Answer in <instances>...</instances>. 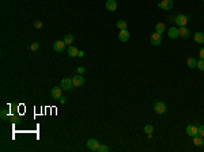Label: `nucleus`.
I'll use <instances>...</instances> for the list:
<instances>
[{
	"label": "nucleus",
	"instance_id": "obj_1",
	"mask_svg": "<svg viewBox=\"0 0 204 152\" xmlns=\"http://www.w3.org/2000/svg\"><path fill=\"white\" fill-rule=\"evenodd\" d=\"M189 22V16L185 15V14H178L177 16H174V23L178 26V27H183V26H186V23Z\"/></svg>",
	"mask_w": 204,
	"mask_h": 152
},
{
	"label": "nucleus",
	"instance_id": "obj_2",
	"mask_svg": "<svg viewBox=\"0 0 204 152\" xmlns=\"http://www.w3.org/2000/svg\"><path fill=\"white\" fill-rule=\"evenodd\" d=\"M154 110H155V113H157V114H165L167 109H166V105H165L163 102L157 100V102H155V105H154Z\"/></svg>",
	"mask_w": 204,
	"mask_h": 152
},
{
	"label": "nucleus",
	"instance_id": "obj_3",
	"mask_svg": "<svg viewBox=\"0 0 204 152\" xmlns=\"http://www.w3.org/2000/svg\"><path fill=\"white\" fill-rule=\"evenodd\" d=\"M65 45H67V44H65L64 41H55V42H53V45H52V48H53V50H55V52L60 53V52H64Z\"/></svg>",
	"mask_w": 204,
	"mask_h": 152
},
{
	"label": "nucleus",
	"instance_id": "obj_4",
	"mask_svg": "<svg viewBox=\"0 0 204 152\" xmlns=\"http://www.w3.org/2000/svg\"><path fill=\"white\" fill-rule=\"evenodd\" d=\"M150 40H151V44L154 46H157V45H159V44L162 42V34L161 33H152L151 34V37H150Z\"/></svg>",
	"mask_w": 204,
	"mask_h": 152
},
{
	"label": "nucleus",
	"instance_id": "obj_5",
	"mask_svg": "<svg viewBox=\"0 0 204 152\" xmlns=\"http://www.w3.org/2000/svg\"><path fill=\"white\" fill-rule=\"evenodd\" d=\"M99 141L95 140V139H90V140H87V148L91 149V151H98L99 149Z\"/></svg>",
	"mask_w": 204,
	"mask_h": 152
},
{
	"label": "nucleus",
	"instance_id": "obj_6",
	"mask_svg": "<svg viewBox=\"0 0 204 152\" xmlns=\"http://www.w3.org/2000/svg\"><path fill=\"white\" fill-rule=\"evenodd\" d=\"M186 134L191 137H195L196 134H199V126L197 125H188L186 126Z\"/></svg>",
	"mask_w": 204,
	"mask_h": 152
},
{
	"label": "nucleus",
	"instance_id": "obj_7",
	"mask_svg": "<svg viewBox=\"0 0 204 152\" xmlns=\"http://www.w3.org/2000/svg\"><path fill=\"white\" fill-rule=\"evenodd\" d=\"M174 6L173 0H162L161 3H158V7L162 10H171Z\"/></svg>",
	"mask_w": 204,
	"mask_h": 152
},
{
	"label": "nucleus",
	"instance_id": "obj_8",
	"mask_svg": "<svg viewBox=\"0 0 204 152\" xmlns=\"http://www.w3.org/2000/svg\"><path fill=\"white\" fill-rule=\"evenodd\" d=\"M129 31L127 30V29H124V30H120V33H118V40L121 41V42H127L128 40H129Z\"/></svg>",
	"mask_w": 204,
	"mask_h": 152
},
{
	"label": "nucleus",
	"instance_id": "obj_9",
	"mask_svg": "<svg viewBox=\"0 0 204 152\" xmlns=\"http://www.w3.org/2000/svg\"><path fill=\"white\" fill-rule=\"evenodd\" d=\"M72 87H74L72 79H63L61 80V88H63V90H65V91H69Z\"/></svg>",
	"mask_w": 204,
	"mask_h": 152
},
{
	"label": "nucleus",
	"instance_id": "obj_10",
	"mask_svg": "<svg viewBox=\"0 0 204 152\" xmlns=\"http://www.w3.org/2000/svg\"><path fill=\"white\" fill-rule=\"evenodd\" d=\"M72 83H74V87H81L84 84V77L81 75H76L72 77Z\"/></svg>",
	"mask_w": 204,
	"mask_h": 152
},
{
	"label": "nucleus",
	"instance_id": "obj_11",
	"mask_svg": "<svg viewBox=\"0 0 204 152\" xmlns=\"http://www.w3.org/2000/svg\"><path fill=\"white\" fill-rule=\"evenodd\" d=\"M50 94H52L53 99H60V98H61V94H63V88L61 87H53Z\"/></svg>",
	"mask_w": 204,
	"mask_h": 152
},
{
	"label": "nucleus",
	"instance_id": "obj_12",
	"mask_svg": "<svg viewBox=\"0 0 204 152\" xmlns=\"http://www.w3.org/2000/svg\"><path fill=\"white\" fill-rule=\"evenodd\" d=\"M106 10L108 11H116L117 10V1L116 0H108L106 1Z\"/></svg>",
	"mask_w": 204,
	"mask_h": 152
},
{
	"label": "nucleus",
	"instance_id": "obj_13",
	"mask_svg": "<svg viewBox=\"0 0 204 152\" xmlns=\"http://www.w3.org/2000/svg\"><path fill=\"white\" fill-rule=\"evenodd\" d=\"M167 35L171 38V40H174V38H178L180 37V31L177 27H170L169 29V33H167Z\"/></svg>",
	"mask_w": 204,
	"mask_h": 152
},
{
	"label": "nucleus",
	"instance_id": "obj_14",
	"mask_svg": "<svg viewBox=\"0 0 204 152\" xmlns=\"http://www.w3.org/2000/svg\"><path fill=\"white\" fill-rule=\"evenodd\" d=\"M178 31H180V37H183V38H188V37L191 35V31H189V29L186 27V26L180 27Z\"/></svg>",
	"mask_w": 204,
	"mask_h": 152
},
{
	"label": "nucleus",
	"instance_id": "obj_15",
	"mask_svg": "<svg viewBox=\"0 0 204 152\" xmlns=\"http://www.w3.org/2000/svg\"><path fill=\"white\" fill-rule=\"evenodd\" d=\"M67 52H68V56H69V57H76L78 53H79V50H78L74 45H69L68 46V49H67Z\"/></svg>",
	"mask_w": 204,
	"mask_h": 152
},
{
	"label": "nucleus",
	"instance_id": "obj_16",
	"mask_svg": "<svg viewBox=\"0 0 204 152\" xmlns=\"http://www.w3.org/2000/svg\"><path fill=\"white\" fill-rule=\"evenodd\" d=\"M193 144H195L196 147H201L204 144V137L199 136V134H196L195 137H193Z\"/></svg>",
	"mask_w": 204,
	"mask_h": 152
},
{
	"label": "nucleus",
	"instance_id": "obj_17",
	"mask_svg": "<svg viewBox=\"0 0 204 152\" xmlns=\"http://www.w3.org/2000/svg\"><path fill=\"white\" fill-rule=\"evenodd\" d=\"M193 38H195V41L197 44H204V33H195V35H193Z\"/></svg>",
	"mask_w": 204,
	"mask_h": 152
},
{
	"label": "nucleus",
	"instance_id": "obj_18",
	"mask_svg": "<svg viewBox=\"0 0 204 152\" xmlns=\"http://www.w3.org/2000/svg\"><path fill=\"white\" fill-rule=\"evenodd\" d=\"M63 41H64V42L67 44L68 46L72 45V44H74V35H72V34H65V35H64V40H63Z\"/></svg>",
	"mask_w": 204,
	"mask_h": 152
},
{
	"label": "nucleus",
	"instance_id": "obj_19",
	"mask_svg": "<svg viewBox=\"0 0 204 152\" xmlns=\"http://www.w3.org/2000/svg\"><path fill=\"white\" fill-rule=\"evenodd\" d=\"M186 64H188L189 68H196V67H197V61H196L193 57H188V60H186Z\"/></svg>",
	"mask_w": 204,
	"mask_h": 152
},
{
	"label": "nucleus",
	"instance_id": "obj_20",
	"mask_svg": "<svg viewBox=\"0 0 204 152\" xmlns=\"http://www.w3.org/2000/svg\"><path fill=\"white\" fill-rule=\"evenodd\" d=\"M116 26H117V29H120V30H124V29H127V22L120 19V21L116 22Z\"/></svg>",
	"mask_w": 204,
	"mask_h": 152
},
{
	"label": "nucleus",
	"instance_id": "obj_21",
	"mask_svg": "<svg viewBox=\"0 0 204 152\" xmlns=\"http://www.w3.org/2000/svg\"><path fill=\"white\" fill-rule=\"evenodd\" d=\"M166 30V27H165V24L163 23H157V26H155V31L157 33H163V31Z\"/></svg>",
	"mask_w": 204,
	"mask_h": 152
},
{
	"label": "nucleus",
	"instance_id": "obj_22",
	"mask_svg": "<svg viewBox=\"0 0 204 152\" xmlns=\"http://www.w3.org/2000/svg\"><path fill=\"white\" fill-rule=\"evenodd\" d=\"M0 117H1V120L3 121H7V120L10 118V114L7 110H1V113H0Z\"/></svg>",
	"mask_w": 204,
	"mask_h": 152
},
{
	"label": "nucleus",
	"instance_id": "obj_23",
	"mask_svg": "<svg viewBox=\"0 0 204 152\" xmlns=\"http://www.w3.org/2000/svg\"><path fill=\"white\" fill-rule=\"evenodd\" d=\"M144 132L147 134H151L152 132H154V126H152V125H147V126L144 128Z\"/></svg>",
	"mask_w": 204,
	"mask_h": 152
},
{
	"label": "nucleus",
	"instance_id": "obj_24",
	"mask_svg": "<svg viewBox=\"0 0 204 152\" xmlns=\"http://www.w3.org/2000/svg\"><path fill=\"white\" fill-rule=\"evenodd\" d=\"M196 68H199L200 71H203V72H204V60H201V58H200V61H197V67H196Z\"/></svg>",
	"mask_w": 204,
	"mask_h": 152
},
{
	"label": "nucleus",
	"instance_id": "obj_25",
	"mask_svg": "<svg viewBox=\"0 0 204 152\" xmlns=\"http://www.w3.org/2000/svg\"><path fill=\"white\" fill-rule=\"evenodd\" d=\"M108 149H109L108 145H105V144H101V145H99V149H98V151H99V152H108Z\"/></svg>",
	"mask_w": 204,
	"mask_h": 152
},
{
	"label": "nucleus",
	"instance_id": "obj_26",
	"mask_svg": "<svg viewBox=\"0 0 204 152\" xmlns=\"http://www.w3.org/2000/svg\"><path fill=\"white\" fill-rule=\"evenodd\" d=\"M199 136L204 137V125H200V126H199Z\"/></svg>",
	"mask_w": 204,
	"mask_h": 152
},
{
	"label": "nucleus",
	"instance_id": "obj_27",
	"mask_svg": "<svg viewBox=\"0 0 204 152\" xmlns=\"http://www.w3.org/2000/svg\"><path fill=\"white\" fill-rule=\"evenodd\" d=\"M37 49H38V44H37V42H34V44H31V45H30V50L35 52Z\"/></svg>",
	"mask_w": 204,
	"mask_h": 152
},
{
	"label": "nucleus",
	"instance_id": "obj_28",
	"mask_svg": "<svg viewBox=\"0 0 204 152\" xmlns=\"http://www.w3.org/2000/svg\"><path fill=\"white\" fill-rule=\"evenodd\" d=\"M34 27H35V29L42 27V22H41V21H35V22H34Z\"/></svg>",
	"mask_w": 204,
	"mask_h": 152
},
{
	"label": "nucleus",
	"instance_id": "obj_29",
	"mask_svg": "<svg viewBox=\"0 0 204 152\" xmlns=\"http://www.w3.org/2000/svg\"><path fill=\"white\" fill-rule=\"evenodd\" d=\"M199 56H200L201 60H204V48L200 49V52H199Z\"/></svg>",
	"mask_w": 204,
	"mask_h": 152
},
{
	"label": "nucleus",
	"instance_id": "obj_30",
	"mask_svg": "<svg viewBox=\"0 0 204 152\" xmlns=\"http://www.w3.org/2000/svg\"><path fill=\"white\" fill-rule=\"evenodd\" d=\"M78 56H79V57H83L84 53H83V52H79V53H78Z\"/></svg>",
	"mask_w": 204,
	"mask_h": 152
},
{
	"label": "nucleus",
	"instance_id": "obj_31",
	"mask_svg": "<svg viewBox=\"0 0 204 152\" xmlns=\"http://www.w3.org/2000/svg\"><path fill=\"white\" fill-rule=\"evenodd\" d=\"M203 1H204V0H203Z\"/></svg>",
	"mask_w": 204,
	"mask_h": 152
}]
</instances>
